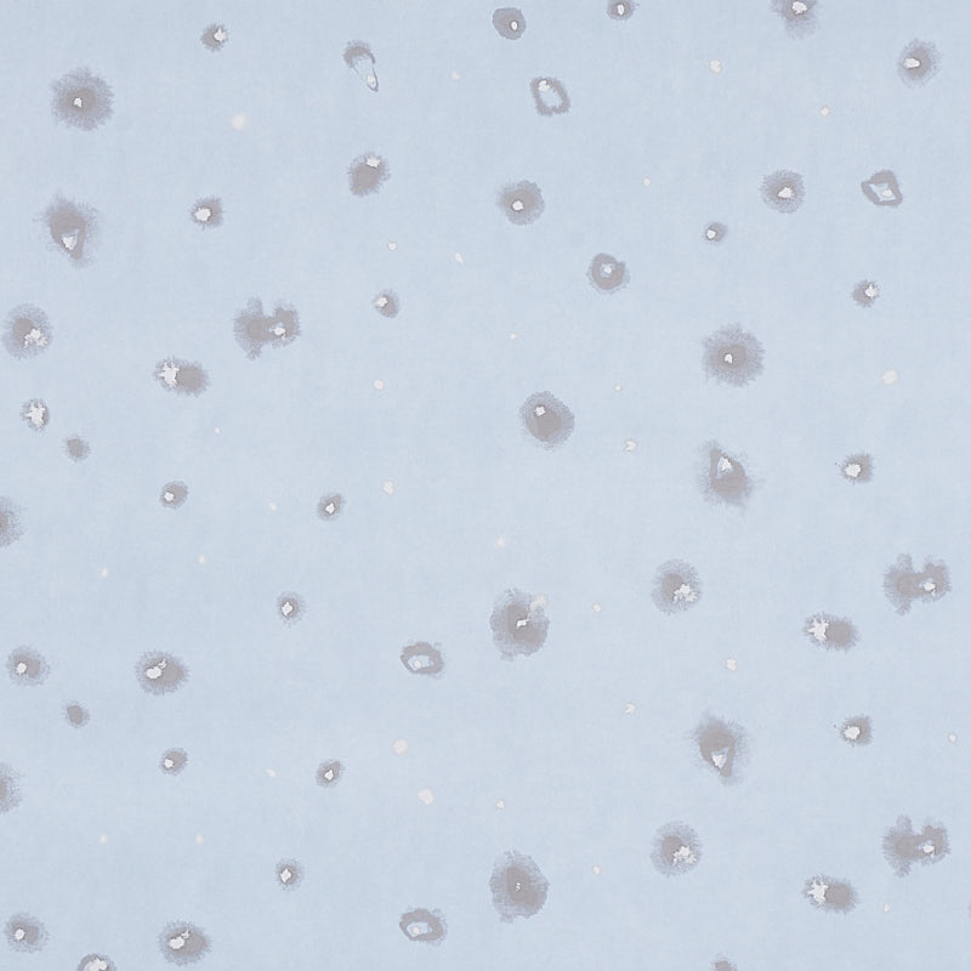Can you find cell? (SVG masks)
<instances>
[{
  "label": "cell",
  "instance_id": "obj_40",
  "mask_svg": "<svg viewBox=\"0 0 971 971\" xmlns=\"http://www.w3.org/2000/svg\"><path fill=\"white\" fill-rule=\"evenodd\" d=\"M2 520H3V537L2 543L3 547H7L8 544L16 541L17 538L21 536V524L19 520V513H17L16 508L13 504L2 502Z\"/></svg>",
  "mask_w": 971,
  "mask_h": 971
},
{
  "label": "cell",
  "instance_id": "obj_52",
  "mask_svg": "<svg viewBox=\"0 0 971 971\" xmlns=\"http://www.w3.org/2000/svg\"><path fill=\"white\" fill-rule=\"evenodd\" d=\"M68 453L75 461H83L88 456V447L81 440H73L68 444Z\"/></svg>",
  "mask_w": 971,
  "mask_h": 971
},
{
  "label": "cell",
  "instance_id": "obj_33",
  "mask_svg": "<svg viewBox=\"0 0 971 971\" xmlns=\"http://www.w3.org/2000/svg\"><path fill=\"white\" fill-rule=\"evenodd\" d=\"M493 25L502 37L518 41L526 31V20L518 8H501L494 11Z\"/></svg>",
  "mask_w": 971,
  "mask_h": 971
},
{
  "label": "cell",
  "instance_id": "obj_47",
  "mask_svg": "<svg viewBox=\"0 0 971 971\" xmlns=\"http://www.w3.org/2000/svg\"><path fill=\"white\" fill-rule=\"evenodd\" d=\"M65 718L72 728L83 729L90 721V714L81 703L70 702L65 706Z\"/></svg>",
  "mask_w": 971,
  "mask_h": 971
},
{
  "label": "cell",
  "instance_id": "obj_29",
  "mask_svg": "<svg viewBox=\"0 0 971 971\" xmlns=\"http://www.w3.org/2000/svg\"><path fill=\"white\" fill-rule=\"evenodd\" d=\"M861 191L874 206L899 208L904 203L899 180L893 170L883 169L862 181Z\"/></svg>",
  "mask_w": 971,
  "mask_h": 971
},
{
  "label": "cell",
  "instance_id": "obj_43",
  "mask_svg": "<svg viewBox=\"0 0 971 971\" xmlns=\"http://www.w3.org/2000/svg\"><path fill=\"white\" fill-rule=\"evenodd\" d=\"M189 497V488L183 482H170L163 488L161 502L164 507L169 509H179Z\"/></svg>",
  "mask_w": 971,
  "mask_h": 971
},
{
  "label": "cell",
  "instance_id": "obj_30",
  "mask_svg": "<svg viewBox=\"0 0 971 971\" xmlns=\"http://www.w3.org/2000/svg\"><path fill=\"white\" fill-rule=\"evenodd\" d=\"M401 662L408 672L414 675L437 677L445 669L442 652L424 641L403 647Z\"/></svg>",
  "mask_w": 971,
  "mask_h": 971
},
{
  "label": "cell",
  "instance_id": "obj_6",
  "mask_svg": "<svg viewBox=\"0 0 971 971\" xmlns=\"http://www.w3.org/2000/svg\"><path fill=\"white\" fill-rule=\"evenodd\" d=\"M697 478L708 502L729 507L746 508L757 488L745 464L715 440L702 447Z\"/></svg>",
  "mask_w": 971,
  "mask_h": 971
},
{
  "label": "cell",
  "instance_id": "obj_45",
  "mask_svg": "<svg viewBox=\"0 0 971 971\" xmlns=\"http://www.w3.org/2000/svg\"><path fill=\"white\" fill-rule=\"evenodd\" d=\"M230 32L221 24L209 25L202 33V42L210 50H220L229 41Z\"/></svg>",
  "mask_w": 971,
  "mask_h": 971
},
{
  "label": "cell",
  "instance_id": "obj_39",
  "mask_svg": "<svg viewBox=\"0 0 971 971\" xmlns=\"http://www.w3.org/2000/svg\"><path fill=\"white\" fill-rule=\"evenodd\" d=\"M19 779H17L16 772L8 768L7 765H2V783H3V802L2 810L5 812L13 810L17 805L21 803V793L19 788Z\"/></svg>",
  "mask_w": 971,
  "mask_h": 971
},
{
  "label": "cell",
  "instance_id": "obj_13",
  "mask_svg": "<svg viewBox=\"0 0 971 971\" xmlns=\"http://www.w3.org/2000/svg\"><path fill=\"white\" fill-rule=\"evenodd\" d=\"M135 673L141 689L153 696L173 694L190 677L189 669L179 658L160 651L145 653L136 664Z\"/></svg>",
  "mask_w": 971,
  "mask_h": 971
},
{
  "label": "cell",
  "instance_id": "obj_27",
  "mask_svg": "<svg viewBox=\"0 0 971 971\" xmlns=\"http://www.w3.org/2000/svg\"><path fill=\"white\" fill-rule=\"evenodd\" d=\"M158 379L168 389L196 394L206 389L207 376L203 369L190 363L167 361L158 368Z\"/></svg>",
  "mask_w": 971,
  "mask_h": 971
},
{
  "label": "cell",
  "instance_id": "obj_1",
  "mask_svg": "<svg viewBox=\"0 0 971 971\" xmlns=\"http://www.w3.org/2000/svg\"><path fill=\"white\" fill-rule=\"evenodd\" d=\"M490 626L502 660L513 662L542 649L547 643L550 621L537 596L510 588L498 596Z\"/></svg>",
  "mask_w": 971,
  "mask_h": 971
},
{
  "label": "cell",
  "instance_id": "obj_34",
  "mask_svg": "<svg viewBox=\"0 0 971 971\" xmlns=\"http://www.w3.org/2000/svg\"><path fill=\"white\" fill-rule=\"evenodd\" d=\"M840 473L853 484H868L873 479L874 463L871 454L857 453L846 458Z\"/></svg>",
  "mask_w": 971,
  "mask_h": 971
},
{
  "label": "cell",
  "instance_id": "obj_18",
  "mask_svg": "<svg viewBox=\"0 0 971 971\" xmlns=\"http://www.w3.org/2000/svg\"><path fill=\"white\" fill-rule=\"evenodd\" d=\"M760 192L771 209L783 214L797 213L805 200L803 175L793 170H777L765 176Z\"/></svg>",
  "mask_w": 971,
  "mask_h": 971
},
{
  "label": "cell",
  "instance_id": "obj_22",
  "mask_svg": "<svg viewBox=\"0 0 971 971\" xmlns=\"http://www.w3.org/2000/svg\"><path fill=\"white\" fill-rule=\"evenodd\" d=\"M400 928L407 939L436 947L440 946L447 936L445 917L439 910L414 908L403 914Z\"/></svg>",
  "mask_w": 971,
  "mask_h": 971
},
{
  "label": "cell",
  "instance_id": "obj_42",
  "mask_svg": "<svg viewBox=\"0 0 971 971\" xmlns=\"http://www.w3.org/2000/svg\"><path fill=\"white\" fill-rule=\"evenodd\" d=\"M344 775V765L338 760H328L320 765L316 772V781L322 788H332L342 780Z\"/></svg>",
  "mask_w": 971,
  "mask_h": 971
},
{
  "label": "cell",
  "instance_id": "obj_26",
  "mask_svg": "<svg viewBox=\"0 0 971 971\" xmlns=\"http://www.w3.org/2000/svg\"><path fill=\"white\" fill-rule=\"evenodd\" d=\"M538 115L552 117L555 113H567L571 99L564 83L553 77H536L530 83Z\"/></svg>",
  "mask_w": 971,
  "mask_h": 971
},
{
  "label": "cell",
  "instance_id": "obj_9",
  "mask_svg": "<svg viewBox=\"0 0 971 971\" xmlns=\"http://www.w3.org/2000/svg\"><path fill=\"white\" fill-rule=\"evenodd\" d=\"M520 417L527 433L545 448L564 445L576 427L570 408L549 391L528 397Z\"/></svg>",
  "mask_w": 971,
  "mask_h": 971
},
{
  "label": "cell",
  "instance_id": "obj_41",
  "mask_svg": "<svg viewBox=\"0 0 971 971\" xmlns=\"http://www.w3.org/2000/svg\"><path fill=\"white\" fill-rule=\"evenodd\" d=\"M189 753L181 748H172L162 754L160 769L164 775L178 776L189 765Z\"/></svg>",
  "mask_w": 971,
  "mask_h": 971
},
{
  "label": "cell",
  "instance_id": "obj_17",
  "mask_svg": "<svg viewBox=\"0 0 971 971\" xmlns=\"http://www.w3.org/2000/svg\"><path fill=\"white\" fill-rule=\"evenodd\" d=\"M882 846L884 857L896 876H910L913 863L917 862L918 846V834L914 832L910 817L901 815L897 819L895 826L885 833Z\"/></svg>",
  "mask_w": 971,
  "mask_h": 971
},
{
  "label": "cell",
  "instance_id": "obj_50",
  "mask_svg": "<svg viewBox=\"0 0 971 971\" xmlns=\"http://www.w3.org/2000/svg\"><path fill=\"white\" fill-rule=\"evenodd\" d=\"M116 965L111 959L102 955H89L82 959L78 970H116Z\"/></svg>",
  "mask_w": 971,
  "mask_h": 971
},
{
  "label": "cell",
  "instance_id": "obj_15",
  "mask_svg": "<svg viewBox=\"0 0 971 971\" xmlns=\"http://www.w3.org/2000/svg\"><path fill=\"white\" fill-rule=\"evenodd\" d=\"M498 206L511 223L531 225L541 218L545 209L541 187L528 180L507 184L498 193Z\"/></svg>",
  "mask_w": 971,
  "mask_h": 971
},
{
  "label": "cell",
  "instance_id": "obj_28",
  "mask_svg": "<svg viewBox=\"0 0 971 971\" xmlns=\"http://www.w3.org/2000/svg\"><path fill=\"white\" fill-rule=\"evenodd\" d=\"M588 277L596 291L615 293L629 282V272L624 261L609 254L595 255L589 266Z\"/></svg>",
  "mask_w": 971,
  "mask_h": 971
},
{
  "label": "cell",
  "instance_id": "obj_10",
  "mask_svg": "<svg viewBox=\"0 0 971 971\" xmlns=\"http://www.w3.org/2000/svg\"><path fill=\"white\" fill-rule=\"evenodd\" d=\"M652 600L666 615L689 611L702 599V581L694 566L670 560L658 567L652 582Z\"/></svg>",
  "mask_w": 971,
  "mask_h": 971
},
{
  "label": "cell",
  "instance_id": "obj_8",
  "mask_svg": "<svg viewBox=\"0 0 971 971\" xmlns=\"http://www.w3.org/2000/svg\"><path fill=\"white\" fill-rule=\"evenodd\" d=\"M701 860V839L686 823L670 822L653 839L651 861L664 877H679L694 871Z\"/></svg>",
  "mask_w": 971,
  "mask_h": 971
},
{
  "label": "cell",
  "instance_id": "obj_36",
  "mask_svg": "<svg viewBox=\"0 0 971 971\" xmlns=\"http://www.w3.org/2000/svg\"><path fill=\"white\" fill-rule=\"evenodd\" d=\"M840 736L850 746H868L873 738L872 720L867 717H855L846 720L842 729H840Z\"/></svg>",
  "mask_w": 971,
  "mask_h": 971
},
{
  "label": "cell",
  "instance_id": "obj_20",
  "mask_svg": "<svg viewBox=\"0 0 971 971\" xmlns=\"http://www.w3.org/2000/svg\"><path fill=\"white\" fill-rule=\"evenodd\" d=\"M884 590L899 615L911 611L913 601L919 599V573L914 571L910 555H901L885 573Z\"/></svg>",
  "mask_w": 971,
  "mask_h": 971
},
{
  "label": "cell",
  "instance_id": "obj_24",
  "mask_svg": "<svg viewBox=\"0 0 971 971\" xmlns=\"http://www.w3.org/2000/svg\"><path fill=\"white\" fill-rule=\"evenodd\" d=\"M10 948L20 953H36L47 946L50 935L44 924L27 913L15 914L4 928Z\"/></svg>",
  "mask_w": 971,
  "mask_h": 971
},
{
  "label": "cell",
  "instance_id": "obj_48",
  "mask_svg": "<svg viewBox=\"0 0 971 971\" xmlns=\"http://www.w3.org/2000/svg\"><path fill=\"white\" fill-rule=\"evenodd\" d=\"M342 507L343 497L340 494H331V496L322 498L317 511H319L320 519L331 521L337 518Z\"/></svg>",
  "mask_w": 971,
  "mask_h": 971
},
{
  "label": "cell",
  "instance_id": "obj_35",
  "mask_svg": "<svg viewBox=\"0 0 971 971\" xmlns=\"http://www.w3.org/2000/svg\"><path fill=\"white\" fill-rule=\"evenodd\" d=\"M191 219L202 227H217L224 220L223 202L218 197H207L193 204Z\"/></svg>",
  "mask_w": 971,
  "mask_h": 971
},
{
  "label": "cell",
  "instance_id": "obj_12",
  "mask_svg": "<svg viewBox=\"0 0 971 971\" xmlns=\"http://www.w3.org/2000/svg\"><path fill=\"white\" fill-rule=\"evenodd\" d=\"M158 947L168 963L187 967L200 963L212 952V940L197 925L175 921L163 928Z\"/></svg>",
  "mask_w": 971,
  "mask_h": 971
},
{
  "label": "cell",
  "instance_id": "obj_31",
  "mask_svg": "<svg viewBox=\"0 0 971 971\" xmlns=\"http://www.w3.org/2000/svg\"><path fill=\"white\" fill-rule=\"evenodd\" d=\"M951 853L950 838L942 823L929 821L918 834L917 861L924 866L935 865Z\"/></svg>",
  "mask_w": 971,
  "mask_h": 971
},
{
  "label": "cell",
  "instance_id": "obj_51",
  "mask_svg": "<svg viewBox=\"0 0 971 971\" xmlns=\"http://www.w3.org/2000/svg\"><path fill=\"white\" fill-rule=\"evenodd\" d=\"M728 235V227L721 223H711L704 230V238L711 243H720Z\"/></svg>",
  "mask_w": 971,
  "mask_h": 971
},
{
  "label": "cell",
  "instance_id": "obj_19",
  "mask_svg": "<svg viewBox=\"0 0 971 971\" xmlns=\"http://www.w3.org/2000/svg\"><path fill=\"white\" fill-rule=\"evenodd\" d=\"M804 633L812 644L822 649L848 651L859 643V632L843 618L816 615L805 623Z\"/></svg>",
  "mask_w": 971,
  "mask_h": 971
},
{
  "label": "cell",
  "instance_id": "obj_11",
  "mask_svg": "<svg viewBox=\"0 0 971 971\" xmlns=\"http://www.w3.org/2000/svg\"><path fill=\"white\" fill-rule=\"evenodd\" d=\"M53 342V328L47 315L31 305L10 312L5 322L4 345L19 360L43 354Z\"/></svg>",
  "mask_w": 971,
  "mask_h": 971
},
{
  "label": "cell",
  "instance_id": "obj_25",
  "mask_svg": "<svg viewBox=\"0 0 971 971\" xmlns=\"http://www.w3.org/2000/svg\"><path fill=\"white\" fill-rule=\"evenodd\" d=\"M10 679L20 686H41L50 675V666L41 653L21 646L11 653L7 663Z\"/></svg>",
  "mask_w": 971,
  "mask_h": 971
},
{
  "label": "cell",
  "instance_id": "obj_5",
  "mask_svg": "<svg viewBox=\"0 0 971 971\" xmlns=\"http://www.w3.org/2000/svg\"><path fill=\"white\" fill-rule=\"evenodd\" d=\"M691 738L704 765L724 786L740 785L751 755V742L743 726L707 714Z\"/></svg>",
  "mask_w": 971,
  "mask_h": 971
},
{
  "label": "cell",
  "instance_id": "obj_14",
  "mask_svg": "<svg viewBox=\"0 0 971 971\" xmlns=\"http://www.w3.org/2000/svg\"><path fill=\"white\" fill-rule=\"evenodd\" d=\"M803 896L817 910L848 914L859 906V894L846 880L814 876L806 880Z\"/></svg>",
  "mask_w": 971,
  "mask_h": 971
},
{
  "label": "cell",
  "instance_id": "obj_38",
  "mask_svg": "<svg viewBox=\"0 0 971 971\" xmlns=\"http://www.w3.org/2000/svg\"><path fill=\"white\" fill-rule=\"evenodd\" d=\"M277 611L283 623L292 627L305 615V601L295 593H285L277 600Z\"/></svg>",
  "mask_w": 971,
  "mask_h": 971
},
{
  "label": "cell",
  "instance_id": "obj_46",
  "mask_svg": "<svg viewBox=\"0 0 971 971\" xmlns=\"http://www.w3.org/2000/svg\"><path fill=\"white\" fill-rule=\"evenodd\" d=\"M24 417L32 428L39 430L48 424L49 414L41 401H32L25 406Z\"/></svg>",
  "mask_w": 971,
  "mask_h": 971
},
{
  "label": "cell",
  "instance_id": "obj_2",
  "mask_svg": "<svg viewBox=\"0 0 971 971\" xmlns=\"http://www.w3.org/2000/svg\"><path fill=\"white\" fill-rule=\"evenodd\" d=\"M549 882L530 856L520 851L504 853L494 865L490 879L493 906L503 923L530 919L543 910Z\"/></svg>",
  "mask_w": 971,
  "mask_h": 971
},
{
  "label": "cell",
  "instance_id": "obj_7",
  "mask_svg": "<svg viewBox=\"0 0 971 971\" xmlns=\"http://www.w3.org/2000/svg\"><path fill=\"white\" fill-rule=\"evenodd\" d=\"M42 221L54 242L70 255L73 263H89L98 234V210L87 203L56 197L45 209Z\"/></svg>",
  "mask_w": 971,
  "mask_h": 971
},
{
  "label": "cell",
  "instance_id": "obj_3",
  "mask_svg": "<svg viewBox=\"0 0 971 971\" xmlns=\"http://www.w3.org/2000/svg\"><path fill=\"white\" fill-rule=\"evenodd\" d=\"M762 343L740 325L725 326L703 340L704 372L718 383L743 388L764 372Z\"/></svg>",
  "mask_w": 971,
  "mask_h": 971
},
{
  "label": "cell",
  "instance_id": "obj_49",
  "mask_svg": "<svg viewBox=\"0 0 971 971\" xmlns=\"http://www.w3.org/2000/svg\"><path fill=\"white\" fill-rule=\"evenodd\" d=\"M637 8L638 3L632 2V0H611L607 4V14L612 19L626 21L634 14Z\"/></svg>",
  "mask_w": 971,
  "mask_h": 971
},
{
  "label": "cell",
  "instance_id": "obj_23",
  "mask_svg": "<svg viewBox=\"0 0 971 971\" xmlns=\"http://www.w3.org/2000/svg\"><path fill=\"white\" fill-rule=\"evenodd\" d=\"M770 9L785 22L786 32L794 39H804L811 36L819 25L821 3L789 2V0H774Z\"/></svg>",
  "mask_w": 971,
  "mask_h": 971
},
{
  "label": "cell",
  "instance_id": "obj_32",
  "mask_svg": "<svg viewBox=\"0 0 971 971\" xmlns=\"http://www.w3.org/2000/svg\"><path fill=\"white\" fill-rule=\"evenodd\" d=\"M950 573L941 561H928L919 573V599L936 601L950 592Z\"/></svg>",
  "mask_w": 971,
  "mask_h": 971
},
{
  "label": "cell",
  "instance_id": "obj_4",
  "mask_svg": "<svg viewBox=\"0 0 971 971\" xmlns=\"http://www.w3.org/2000/svg\"><path fill=\"white\" fill-rule=\"evenodd\" d=\"M53 115L67 126L93 130L109 121L113 93L104 78L89 68H76L51 85Z\"/></svg>",
  "mask_w": 971,
  "mask_h": 971
},
{
  "label": "cell",
  "instance_id": "obj_16",
  "mask_svg": "<svg viewBox=\"0 0 971 971\" xmlns=\"http://www.w3.org/2000/svg\"><path fill=\"white\" fill-rule=\"evenodd\" d=\"M940 61L941 54L935 43L913 39L901 51L897 73L907 87H922L938 75Z\"/></svg>",
  "mask_w": 971,
  "mask_h": 971
},
{
  "label": "cell",
  "instance_id": "obj_37",
  "mask_svg": "<svg viewBox=\"0 0 971 971\" xmlns=\"http://www.w3.org/2000/svg\"><path fill=\"white\" fill-rule=\"evenodd\" d=\"M304 877V867L297 860L285 859L277 863L276 880L283 890H297L303 883Z\"/></svg>",
  "mask_w": 971,
  "mask_h": 971
},
{
  "label": "cell",
  "instance_id": "obj_44",
  "mask_svg": "<svg viewBox=\"0 0 971 971\" xmlns=\"http://www.w3.org/2000/svg\"><path fill=\"white\" fill-rule=\"evenodd\" d=\"M880 288L876 282L865 280L857 283L853 292V299L862 308H871L877 302Z\"/></svg>",
  "mask_w": 971,
  "mask_h": 971
},
{
  "label": "cell",
  "instance_id": "obj_21",
  "mask_svg": "<svg viewBox=\"0 0 971 971\" xmlns=\"http://www.w3.org/2000/svg\"><path fill=\"white\" fill-rule=\"evenodd\" d=\"M349 184L352 195L363 197L379 191L390 178L388 161L378 153L367 152L355 158L349 168Z\"/></svg>",
  "mask_w": 971,
  "mask_h": 971
}]
</instances>
